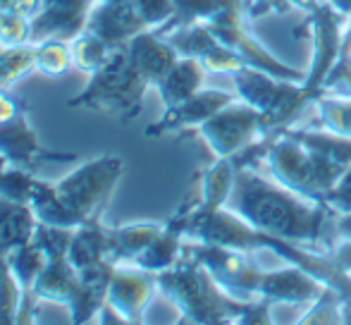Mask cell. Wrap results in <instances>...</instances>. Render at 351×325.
<instances>
[{
    "label": "cell",
    "instance_id": "1",
    "mask_svg": "<svg viewBox=\"0 0 351 325\" xmlns=\"http://www.w3.org/2000/svg\"><path fill=\"white\" fill-rule=\"evenodd\" d=\"M227 208L258 232L291 244L318 242L328 220V206L323 201L306 199L278 180H263L244 162H237Z\"/></svg>",
    "mask_w": 351,
    "mask_h": 325
},
{
    "label": "cell",
    "instance_id": "2",
    "mask_svg": "<svg viewBox=\"0 0 351 325\" xmlns=\"http://www.w3.org/2000/svg\"><path fill=\"white\" fill-rule=\"evenodd\" d=\"M158 289L189 323H230L239 321L246 311V304L232 299L213 280L208 268L194 256L184 254V249L172 268L158 273Z\"/></svg>",
    "mask_w": 351,
    "mask_h": 325
},
{
    "label": "cell",
    "instance_id": "3",
    "mask_svg": "<svg viewBox=\"0 0 351 325\" xmlns=\"http://www.w3.org/2000/svg\"><path fill=\"white\" fill-rule=\"evenodd\" d=\"M148 86L146 77L134 67L127 53V43L115 46L106 65L93 72L82 93L67 101L70 108H88V110L112 112L120 122L134 120L143 108V96Z\"/></svg>",
    "mask_w": 351,
    "mask_h": 325
},
{
    "label": "cell",
    "instance_id": "4",
    "mask_svg": "<svg viewBox=\"0 0 351 325\" xmlns=\"http://www.w3.org/2000/svg\"><path fill=\"white\" fill-rule=\"evenodd\" d=\"M265 162L280 184L306 196V199L323 201V204L335 182L347 170V165H339V162L315 154L313 149H308L289 134L270 144Z\"/></svg>",
    "mask_w": 351,
    "mask_h": 325
},
{
    "label": "cell",
    "instance_id": "5",
    "mask_svg": "<svg viewBox=\"0 0 351 325\" xmlns=\"http://www.w3.org/2000/svg\"><path fill=\"white\" fill-rule=\"evenodd\" d=\"M125 172V160L120 156H98L65 175L56 184V194L77 220V228L86 220L101 218L110 196Z\"/></svg>",
    "mask_w": 351,
    "mask_h": 325
},
{
    "label": "cell",
    "instance_id": "6",
    "mask_svg": "<svg viewBox=\"0 0 351 325\" xmlns=\"http://www.w3.org/2000/svg\"><path fill=\"white\" fill-rule=\"evenodd\" d=\"M232 82H234L241 101L256 108L270 125L291 117L294 110H299L306 98L311 96V88L304 84L280 80V77L251 65L232 72Z\"/></svg>",
    "mask_w": 351,
    "mask_h": 325
},
{
    "label": "cell",
    "instance_id": "7",
    "mask_svg": "<svg viewBox=\"0 0 351 325\" xmlns=\"http://www.w3.org/2000/svg\"><path fill=\"white\" fill-rule=\"evenodd\" d=\"M184 254L201 261L208 268L213 280L232 299H237V302L249 304L256 297H261V280H263L265 270H261L251 261L249 251L196 242V244H184Z\"/></svg>",
    "mask_w": 351,
    "mask_h": 325
},
{
    "label": "cell",
    "instance_id": "8",
    "mask_svg": "<svg viewBox=\"0 0 351 325\" xmlns=\"http://www.w3.org/2000/svg\"><path fill=\"white\" fill-rule=\"evenodd\" d=\"M268 127L270 122L256 108L241 101L239 106L230 103L220 112H215L210 120H206L199 127V132L217 158H232V156L254 146L258 134Z\"/></svg>",
    "mask_w": 351,
    "mask_h": 325
},
{
    "label": "cell",
    "instance_id": "9",
    "mask_svg": "<svg viewBox=\"0 0 351 325\" xmlns=\"http://www.w3.org/2000/svg\"><path fill=\"white\" fill-rule=\"evenodd\" d=\"M0 156L22 170L36 172L41 162L48 160H77L74 154H60V151H51L38 141L36 132H34L32 122H29V108L17 112L10 120L0 122Z\"/></svg>",
    "mask_w": 351,
    "mask_h": 325
},
{
    "label": "cell",
    "instance_id": "10",
    "mask_svg": "<svg viewBox=\"0 0 351 325\" xmlns=\"http://www.w3.org/2000/svg\"><path fill=\"white\" fill-rule=\"evenodd\" d=\"M165 38L177 48L180 56L199 60L206 72H220V75L227 72V75H232V72L246 65L244 58L237 56L232 48L217 41L206 24H189V27L175 29V32L165 34Z\"/></svg>",
    "mask_w": 351,
    "mask_h": 325
},
{
    "label": "cell",
    "instance_id": "11",
    "mask_svg": "<svg viewBox=\"0 0 351 325\" xmlns=\"http://www.w3.org/2000/svg\"><path fill=\"white\" fill-rule=\"evenodd\" d=\"M158 289V273L136 265H115L108 287V304L125 316L127 323H141L143 311Z\"/></svg>",
    "mask_w": 351,
    "mask_h": 325
},
{
    "label": "cell",
    "instance_id": "12",
    "mask_svg": "<svg viewBox=\"0 0 351 325\" xmlns=\"http://www.w3.org/2000/svg\"><path fill=\"white\" fill-rule=\"evenodd\" d=\"M96 0H43V10L32 19V43L46 38L72 41L86 29Z\"/></svg>",
    "mask_w": 351,
    "mask_h": 325
},
{
    "label": "cell",
    "instance_id": "13",
    "mask_svg": "<svg viewBox=\"0 0 351 325\" xmlns=\"http://www.w3.org/2000/svg\"><path fill=\"white\" fill-rule=\"evenodd\" d=\"M86 29L110 46H122L146 32L148 24L130 0H96Z\"/></svg>",
    "mask_w": 351,
    "mask_h": 325
},
{
    "label": "cell",
    "instance_id": "14",
    "mask_svg": "<svg viewBox=\"0 0 351 325\" xmlns=\"http://www.w3.org/2000/svg\"><path fill=\"white\" fill-rule=\"evenodd\" d=\"M328 287L330 285H325L313 273L294 263L289 268L263 273L261 299L270 304H294V306H299V304H313Z\"/></svg>",
    "mask_w": 351,
    "mask_h": 325
},
{
    "label": "cell",
    "instance_id": "15",
    "mask_svg": "<svg viewBox=\"0 0 351 325\" xmlns=\"http://www.w3.org/2000/svg\"><path fill=\"white\" fill-rule=\"evenodd\" d=\"M234 103V96L220 88H201L191 98L175 108H167L165 115L146 130V136H162L167 132L184 130V127H201L206 120H210L215 112H220L225 106Z\"/></svg>",
    "mask_w": 351,
    "mask_h": 325
},
{
    "label": "cell",
    "instance_id": "16",
    "mask_svg": "<svg viewBox=\"0 0 351 325\" xmlns=\"http://www.w3.org/2000/svg\"><path fill=\"white\" fill-rule=\"evenodd\" d=\"M112 273H115V263H110V261H101V263L79 270L77 289L67 304V313H70V321L74 325L91 323V318L98 316L101 306L108 302V287H110Z\"/></svg>",
    "mask_w": 351,
    "mask_h": 325
},
{
    "label": "cell",
    "instance_id": "17",
    "mask_svg": "<svg viewBox=\"0 0 351 325\" xmlns=\"http://www.w3.org/2000/svg\"><path fill=\"white\" fill-rule=\"evenodd\" d=\"M127 53H130V60L134 62V67L146 77V82L151 86H158V82L172 70L177 60H180V53L177 48L167 41L165 36L156 34L153 29L136 34L130 43H127Z\"/></svg>",
    "mask_w": 351,
    "mask_h": 325
},
{
    "label": "cell",
    "instance_id": "18",
    "mask_svg": "<svg viewBox=\"0 0 351 325\" xmlns=\"http://www.w3.org/2000/svg\"><path fill=\"white\" fill-rule=\"evenodd\" d=\"M38 218L29 204H19L0 194V256L24 246L34 239Z\"/></svg>",
    "mask_w": 351,
    "mask_h": 325
},
{
    "label": "cell",
    "instance_id": "19",
    "mask_svg": "<svg viewBox=\"0 0 351 325\" xmlns=\"http://www.w3.org/2000/svg\"><path fill=\"white\" fill-rule=\"evenodd\" d=\"M110 254V228L101 223V218H93L74 228L70 249H67V261L77 270L88 268L93 263L108 261Z\"/></svg>",
    "mask_w": 351,
    "mask_h": 325
},
{
    "label": "cell",
    "instance_id": "20",
    "mask_svg": "<svg viewBox=\"0 0 351 325\" xmlns=\"http://www.w3.org/2000/svg\"><path fill=\"white\" fill-rule=\"evenodd\" d=\"M206 80V70L199 60L194 58L180 56V60L172 65V70L158 82V93L160 101L165 103V108H175L180 103H184L186 98H191L194 93L201 91Z\"/></svg>",
    "mask_w": 351,
    "mask_h": 325
},
{
    "label": "cell",
    "instance_id": "21",
    "mask_svg": "<svg viewBox=\"0 0 351 325\" xmlns=\"http://www.w3.org/2000/svg\"><path fill=\"white\" fill-rule=\"evenodd\" d=\"M79 282V270L74 268L67 258H53L48 261V265L43 268V273L38 275V280L34 282V292L41 302L46 304H58L65 306L70 304L74 289Z\"/></svg>",
    "mask_w": 351,
    "mask_h": 325
},
{
    "label": "cell",
    "instance_id": "22",
    "mask_svg": "<svg viewBox=\"0 0 351 325\" xmlns=\"http://www.w3.org/2000/svg\"><path fill=\"white\" fill-rule=\"evenodd\" d=\"M165 230L160 223H134L125 228H110V254L108 261L115 265L132 263L158 234Z\"/></svg>",
    "mask_w": 351,
    "mask_h": 325
},
{
    "label": "cell",
    "instance_id": "23",
    "mask_svg": "<svg viewBox=\"0 0 351 325\" xmlns=\"http://www.w3.org/2000/svg\"><path fill=\"white\" fill-rule=\"evenodd\" d=\"M182 232L177 228H172L170 223L165 225L160 234L153 239L146 249L132 261L130 265H136V268L151 270V273H162V270L172 268L177 261L182 258V249H184V242H182Z\"/></svg>",
    "mask_w": 351,
    "mask_h": 325
},
{
    "label": "cell",
    "instance_id": "24",
    "mask_svg": "<svg viewBox=\"0 0 351 325\" xmlns=\"http://www.w3.org/2000/svg\"><path fill=\"white\" fill-rule=\"evenodd\" d=\"M237 162L232 158H217L201 177V201L196 208L215 210L227 206V199L234 186Z\"/></svg>",
    "mask_w": 351,
    "mask_h": 325
},
{
    "label": "cell",
    "instance_id": "25",
    "mask_svg": "<svg viewBox=\"0 0 351 325\" xmlns=\"http://www.w3.org/2000/svg\"><path fill=\"white\" fill-rule=\"evenodd\" d=\"M5 258H8L10 270H12V275L17 278V282L22 285L24 292L34 289V282H36L38 275L43 273V268H46L48 261H51L46 251H43V246L38 244L36 239L12 249Z\"/></svg>",
    "mask_w": 351,
    "mask_h": 325
},
{
    "label": "cell",
    "instance_id": "26",
    "mask_svg": "<svg viewBox=\"0 0 351 325\" xmlns=\"http://www.w3.org/2000/svg\"><path fill=\"white\" fill-rule=\"evenodd\" d=\"M70 48H72L74 70L91 77L93 72H98L103 65H106V60L110 58V53L115 46H110V43H106L103 38H98L96 34L84 29L82 34H77V36L70 41Z\"/></svg>",
    "mask_w": 351,
    "mask_h": 325
},
{
    "label": "cell",
    "instance_id": "27",
    "mask_svg": "<svg viewBox=\"0 0 351 325\" xmlns=\"http://www.w3.org/2000/svg\"><path fill=\"white\" fill-rule=\"evenodd\" d=\"M36 70V46H0V86H12Z\"/></svg>",
    "mask_w": 351,
    "mask_h": 325
},
{
    "label": "cell",
    "instance_id": "28",
    "mask_svg": "<svg viewBox=\"0 0 351 325\" xmlns=\"http://www.w3.org/2000/svg\"><path fill=\"white\" fill-rule=\"evenodd\" d=\"M36 46V72H41L48 80H60L74 67L70 41L62 38H46Z\"/></svg>",
    "mask_w": 351,
    "mask_h": 325
},
{
    "label": "cell",
    "instance_id": "29",
    "mask_svg": "<svg viewBox=\"0 0 351 325\" xmlns=\"http://www.w3.org/2000/svg\"><path fill=\"white\" fill-rule=\"evenodd\" d=\"M320 125L330 134L351 139V96H325L315 101Z\"/></svg>",
    "mask_w": 351,
    "mask_h": 325
},
{
    "label": "cell",
    "instance_id": "30",
    "mask_svg": "<svg viewBox=\"0 0 351 325\" xmlns=\"http://www.w3.org/2000/svg\"><path fill=\"white\" fill-rule=\"evenodd\" d=\"M24 289L17 282L8 265V258L0 256V325H17L19 309H22Z\"/></svg>",
    "mask_w": 351,
    "mask_h": 325
},
{
    "label": "cell",
    "instance_id": "31",
    "mask_svg": "<svg viewBox=\"0 0 351 325\" xmlns=\"http://www.w3.org/2000/svg\"><path fill=\"white\" fill-rule=\"evenodd\" d=\"M34 184H36L34 172L22 170L17 165H10V162L0 170V194L8 196V199L19 201V204H29Z\"/></svg>",
    "mask_w": 351,
    "mask_h": 325
},
{
    "label": "cell",
    "instance_id": "32",
    "mask_svg": "<svg viewBox=\"0 0 351 325\" xmlns=\"http://www.w3.org/2000/svg\"><path fill=\"white\" fill-rule=\"evenodd\" d=\"M72 234H74L72 228H58V225L38 223L34 239L43 246L48 258L53 261V258H67V249H70Z\"/></svg>",
    "mask_w": 351,
    "mask_h": 325
},
{
    "label": "cell",
    "instance_id": "33",
    "mask_svg": "<svg viewBox=\"0 0 351 325\" xmlns=\"http://www.w3.org/2000/svg\"><path fill=\"white\" fill-rule=\"evenodd\" d=\"M143 19H146L148 29H160L175 17V0H130Z\"/></svg>",
    "mask_w": 351,
    "mask_h": 325
},
{
    "label": "cell",
    "instance_id": "34",
    "mask_svg": "<svg viewBox=\"0 0 351 325\" xmlns=\"http://www.w3.org/2000/svg\"><path fill=\"white\" fill-rule=\"evenodd\" d=\"M325 206L339 215L351 213V165L342 172V177L335 182L330 194L325 196Z\"/></svg>",
    "mask_w": 351,
    "mask_h": 325
},
{
    "label": "cell",
    "instance_id": "35",
    "mask_svg": "<svg viewBox=\"0 0 351 325\" xmlns=\"http://www.w3.org/2000/svg\"><path fill=\"white\" fill-rule=\"evenodd\" d=\"M24 108H27V103L19 101V98H14V96H10L8 88L0 86V122L14 117L17 112H22Z\"/></svg>",
    "mask_w": 351,
    "mask_h": 325
},
{
    "label": "cell",
    "instance_id": "36",
    "mask_svg": "<svg viewBox=\"0 0 351 325\" xmlns=\"http://www.w3.org/2000/svg\"><path fill=\"white\" fill-rule=\"evenodd\" d=\"M41 10H43V0H17V3L12 5V12L22 14V17H27V19H34Z\"/></svg>",
    "mask_w": 351,
    "mask_h": 325
},
{
    "label": "cell",
    "instance_id": "37",
    "mask_svg": "<svg viewBox=\"0 0 351 325\" xmlns=\"http://www.w3.org/2000/svg\"><path fill=\"white\" fill-rule=\"evenodd\" d=\"M337 232L342 234V239H351V213L342 215L337 223Z\"/></svg>",
    "mask_w": 351,
    "mask_h": 325
},
{
    "label": "cell",
    "instance_id": "38",
    "mask_svg": "<svg viewBox=\"0 0 351 325\" xmlns=\"http://www.w3.org/2000/svg\"><path fill=\"white\" fill-rule=\"evenodd\" d=\"M328 5L339 14H351V0H328Z\"/></svg>",
    "mask_w": 351,
    "mask_h": 325
},
{
    "label": "cell",
    "instance_id": "39",
    "mask_svg": "<svg viewBox=\"0 0 351 325\" xmlns=\"http://www.w3.org/2000/svg\"><path fill=\"white\" fill-rule=\"evenodd\" d=\"M14 3H17V0H0V10H12Z\"/></svg>",
    "mask_w": 351,
    "mask_h": 325
},
{
    "label": "cell",
    "instance_id": "40",
    "mask_svg": "<svg viewBox=\"0 0 351 325\" xmlns=\"http://www.w3.org/2000/svg\"><path fill=\"white\" fill-rule=\"evenodd\" d=\"M344 51H347V65L351 67V41L344 43Z\"/></svg>",
    "mask_w": 351,
    "mask_h": 325
},
{
    "label": "cell",
    "instance_id": "41",
    "mask_svg": "<svg viewBox=\"0 0 351 325\" xmlns=\"http://www.w3.org/2000/svg\"><path fill=\"white\" fill-rule=\"evenodd\" d=\"M5 165H8V160H0V170H3Z\"/></svg>",
    "mask_w": 351,
    "mask_h": 325
},
{
    "label": "cell",
    "instance_id": "42",
    "mask_svg": "<svg viewBox=\"0 0 351 325\" xmlns=\"http://www.w3.org/2000/svg\"><path fill=\"white\" fill-rule=\"evenodd\" d=\"M318 3H325V0H318Z\"/></svg>",
    "mask_w": 351,
    "mask_h": 325
},
{
    "label": "cell",
    "instance_id": "43",
    "mask_svg": "<svg viewBox=\"0 0 351 325\" xmlns=\"http://www.w3.org/2000/svg\"><path fill=\"white\" fill-rule=\"evenodd\" d=\"M0 160H5V158H3V156H0Z\"/></svg>",
    "mask_w": 351,
    "mask_h": 325
}]
</instances>
